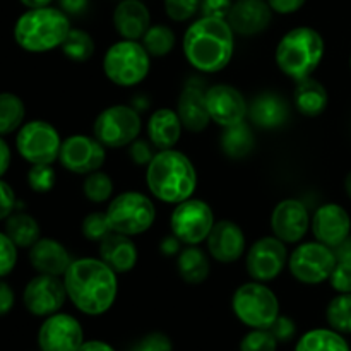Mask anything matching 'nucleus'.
<instances>
[{
  "instance_id": "obj_1",
  "label": "nucleus",
  "mask_w": 351,
  "mask_h": 351,
  "mask_svg": "<svg viewBox=\"0 0 351 351\" xmlns=\"http://www.w3.org/2000/svg\"><path fill=\"white\" fill-rule=\"evenodd\" d=\"M62 280L72 305L91 317L106 314L119 295V274L99 257L74 259Z\"/></svg>"
},
{
  "instance_id": "obj_2",
  "label": "nucleus",
  "mask_w": 351,
  "mask_h": 351,
  "mask_svg": "<svg viewBox=\"0 0 351 351\" xmlns=\"http://www.w3.org/2000/svg\"><path fill=\"white\" fill-rule=\"evenodd\" d=\"M185 60L202 74L221 72L235 51V33L228 21L202 16L185 29L182 38Z\"/></svg>"
},
{
  "instance_id": "obj_3",
  "label": "nucleus",
  "mask_w": 351,
  "mask_h": 351,
  "mask_svg": "<svg viewBox=\"0 0 351 351\" xmlns=\"http://www.w3.org/2000/svg\"><path fill=\"white\" fill-rule=\"evenodd\" d=\"M146 185L154 199L177 206L194 195L197 171L187 154L177 149L158 151L146 167Z\"/></svg>"
},
{
  "instance_id": "obj_4",
  "label": "nucleus",
  "mask_w": 351,
  "mask_h": 351,
  "mask_svg": "<svg viewBox=\"0 0 351 351\" xmlns=\"http://www.w3.org/2000/svg\"><path fill=\"white\" fill-rule=\"evenodd\" d=\"M71 19L57 7L27 9L14 24V41L17 47L29 53H45L60 48L71 31Z\"/></svg>"
},
{
  "instance_id": "obj_5",
  "label": "nucleus",
  "mask_w": 351,
  "mask_h": 351,
  "mask_svg": "<svg viewBox=\"0 0 351 351\" xmlns=\"http://www.w3.org/2000/svg\"><path fill=\"white\" fill-rule=\"evenodd\" d=\"M322 34L311 26H298L281 36L274 50L278 69L295 82L312 77L324 58Z\"/></svg>"
},
{
  "instance_id": "obj_6",
  "label": "nucleus",
  "mask_w": 351,
  "mask_h": 351,
  "mask_svg": "<svg viewBox=\"0 0 351 351\" xmlns=\"http://www.w3.org/2000/svg\"><path fill=\"white\" fill-rule=\"evenodd\" d=\"M103 74L120 88H134L147 77L151 71V55L141 41L120 40L103 55Z\"/></svg>"
},
{
  "instance_id": "obj_7",
  "label": "nucleus",
  "mask_w": 351,
  "mask_h": 351,
  "mask_svg": "<svg viewBox=\"0 0 351 351\" xmlns=\"http://www.w3.org/2000/svg\"><path fill=\"white\" fill-rule=\"evenodd\" d=\"M232 311L247 328L269 329L280 315V300L266 283L252 280L237 288L232 297Z\"/></svg>"
},
{
  "instance_id": "obj_8",
  "label": "nucleus",
  "mask_w": 351,
  "mask_h": 351,
  "mask_svg": "<svg viewBox=\"0 0 351 351\" xmlns=\"http://www.w3.org/2000/svg\"><path fill=\"white\" fill-rule=\"evenodd\" d=\"M105 213L112 232L127 237L143 235L156 219L153 199L137 191H127L113 197Z\"/></svg>"
},
{
  "instance_id": "obj_9",
  "label": "nucleus",
  "mask_w": 351,
  "mask_h": 351,
  "mask_svg": "<svg viewBox=\"0 0 351 351\" xmlns=\"http://www.w3.org/2000/svg\"><path fill=\"white\" fill-rule=\"evenodd\" d=\"M143 120L132 105H112L98 113L93 123V136L108 149L127 147L139 139Z\"/></svg>"
},
{
  "instance_id": "obj_10",
  "label": "nucleus",
  "mask_w": 351,
  "mask_h": 351,
  "mask_svg": "<svg viewBox=\"0 0 351 351\" xmlns=\"http://www.w3.org/2000/svg\"><path fill=\"white\" fill-rule=\"evenodd\" d=\"M60 147V134L47 120H29L17 130L16 149L29 165H51L58 160Z\"/></svg>"
},
{
  "instance_id": "obj_11",
  "label": "nucleus",
  "mask_w": 351,
  "mask_h": 351,
  "mask_svg": "<svg viewBox=\"0 0 351 351\" xmlns=\"http://www.w3.org/2000/svg\"><path fill=\"white\" fill-rule=\"evenodd\" d=\"M336 264L335 250L317 240L300 243L288 257L291 276L304 285H321L328 281Z\"/></svg>"
},
{
  "instance_id": "obj_12",
  "label": "nucleus",
  "mask_w": 351,
  "mask_h": 351,
  "mask_svg": "<svg viewBox=\"0 0 351 351\" xmlns=\"http://www.w3.org/2000/svg\"><path fill=\"white\" fill-rule=\"evenodd\" d=\"M215 223L211 206L194 197L178 202L170 216L171 235L177 237L184 245H199L204 242Z\"/></svg>"
},
{
  "instance_id": "obj_13",
  "label": "nucleus",
  "mask_w": 351,
  "mask_h": 351,
  "mask_svg": "<svg viewBox=\"0 0 351 351\" xmlns=\"http://www.w3.org/2000/svg\"><path fill=\"white\" fill-rule=\"evenodd\" d=\"M287 243L274 235L263 237L249 247L245 256V267L254 281L269 283L276 280L288 264Z\"/></svg>"
},
{
  "instance_id": "obj_14",
  "label": "nucleus",
  "mask_w": 351,
  "mask_h": 351,
  "mask_svg": "<svg viewBox=\"0 0 351 351\" xmlns=\"http://www.w3.org/2000/svg\"><path fill=\"white\" fill-rule=\"evenodd\" d=\"M105 160L106 147L95 136L74 134L62 141L58 161L71 173L88 175L101 170Z\"/></svg>"
},
{
  "instance_id": "obj_15",
  "label": "nucleus",
  "mask_w": 351,
  "mask_h": 351,
  "mask_svg": "<svg viewBox=\"0 0 351 351\" xmlns=\"http://www.w3.org/2000/svg\"><path fill=\"white\" fill-rule=\"evenodd\" d=\"M67 300L64 280L50 274H36L27 281L23 291V302L26 311L34 317H48L64 307Z\"/></svg>"
},
{
  "instance_id": "obj_16",
  "label": "nucleus",
  "mask_w": 351,
  "mask_h": 351,
  "mask_svg": "<svg viewBox=\"0 0 351 351\" xmlns=\"http://www.w3.org/2000/svg\"><path fill=\"white\" fill-rule=\"evenodd\" d=\"M84 341L81 322L64 312L45 317L38 331L40 351H77Z\"/></svg>"
},
{
  "instance_id": "obj_17",
  "label": "nucleus",
  "mask_w": 351,
  "mask_h": 351,
  "mask_svg": "<svg viewBox=\"0 0 351 351\" xmlns=\"http://www.w3.org/2000/svg\"><path fill=\"white\" fill-rule=\"evenodd\" d=\"M206 106L211 122L221 129L245 122V117L249 115L245 96L230 84H215L206 89Z\"/></svg>"
},
{
  "instance_id": "obj_18",
  "label": "nucleus",
  "mask_w": 351,
  "mask_h": 351,
  "mask_svg": "<svg viewBox=\"0 0 351 351\" xmlns=\"http://www.w3.org/2000/svg\"><path fill=\"white\" fill-rule=\"evenodd\" d=\"M311 219L307 206L300 199H283L271 213V232L287 245L298 243L311 230Z\"/></svg>"
},
{
  "instance_id": "obj_19",
  "label": "nucleus",
  "mask_w": 351,
  "mask_h": 351,
  "mask_svg": "<svg viewBox=\"0 0 351 351\" xmlns=\"http://www.w3.org/2000/svg\"><path fill=\"white\" fill-rule=\"evenodd\" d=\"M311 230L317 242L335 249L350 237L351 218L343 206L328 202L315 209L311 219Z\"/></svg>"
},
{
  "instance_id": "obj_20",
  "label": "nucleus",
  "mask_w": 351,
  "mask_h": 351,
  "mask_svg": "<svg viewBox=\"0 0 351 351\" xmlns=\"http://www.w3.org/2000/svg\"><path fill=\"white\" fill-rule=\"evenodd\" d=\"M208 254L221 264H232L242 259L245 254L247 239L240 225L232 219L216 221L213 230L206 239Z\"/></svg>"
},
{
  "instance_id": "obj_21",
  "label": "nucleus",
  "mask_w": 351,
  "mask_h": 351,
  "mask_svg": "<svg viewBox=\"0 0 351 351\" xmlns=\"http://www.w3.org/2000/svg\"><path fill=\"white\" fill-rule=\"evenodd\" d=\"M273 9L267 0H233L230 9L228 24L233 33L240 36H256L269 27Z\"/></svg>"
},
{
  "instance_id": "obj_22",
  "label": "nucleus",
  "mask_w": 351,
  "mask_h": 351,
  "mask_svg": "<svg viewBox=\"0 0 351 351\" xmlns=\"http://www.w3.org/2000/svg\"><path fill=\"white\" fill-rule=\"evenodd\" d=\"M177 113L185 130L199 134L211 123L208 106H206V89L201 81H189L178 95Z\"/></svg>"
},
{
  "instance_id": "obj_23",
  "label": "nucleus",
  "mask_w": 351,
  "mask_h": 351,
  "mask_svg": "<svg viewBox=\"0 0 351 351\" xmlns=\"http://www.w3.org/2000/svg\"><path fill=\"white\" fill-rule=\"evenodd\" d=\"M72 261L67 247L55 239H40L29 249V264L38 274L64 278Z\"/></svg>"
},
{
  "instance_id": "obj_24",
  "label": "nucleus",
  "mask_w": 351,
  "mask_h": 351,
  "mask_svg": "<svg viewBox=\"0 0 351 351\" xmlns=\"http://www.w3.org/2000/svg\"><path fill=\"white\" fill-rule=\"evenodd\" d=\"M113 26L123 40L139 41L151 26V14L141 0H120L113 10Z\"/></svg>"
},
{
  "instance_id": "obj_25",
  "label": "nucleus",
  "mask_w": 351,
  "mask_h": 351,
  "mask_svg": "<svg viewBox=\"0 0 351 351\" xmlns=\"http://www.w3.org/2000/svg\"><path fill=\"white\" fill-rule=\"evenodd\" d=\"M98 245L99 259L108 264L117 274H127L136 267L139 252L132 242V237L112 232Z\"/></svg>"
},
{
  "instance_id": "obj_26",
  "label": "nucleus",
  "mask_w": 351,
  "mask_h": 351,
  "mask_svg": "<svg viewBox=\"0 0 351 351\" xmlns=\"http://www.w3.org/2000/svg\"><path fill=\"white\" fill-rule=\"evenodd\" d=\"M182 130H184V125H182L177 110L167 108V106L154 110L146 125L147 139L158 151L171 149L177 146L182 137Z\"/></svg>"
},
{
  "instance_id": "obj_27",
  "label": "nucleus",
  "mask_w": 351,
  "mask_h": 351,
  "mask_svg": "<svg viewBox=\"0 0 351 351\" xmlns=\"http://www.w3.org/2000/svg\"><path fill=\"white\" fill-rule=\"evenodd\" d=\"M249 117L261 129H278L290 117L287 101L276 93H261L249 105Z\"/></svg>"
},
{
  "instance_id": "obj_28",
  "label": "nucleus",
  "mask_w": 351,
  "mask_h": 351,
  "mask_svg": "<svg viewBox=\"0 0 351 351\" xmlns=\"http://www.w3.org/2000/svg\"><path fill=\"white\" fill-rule=\"evenodd\" d=\"M293 101L298 112L305 117H319L328 108V89L317 79L307 77L298 81L293 91Z\"/></svg>"
},
{
  "instance_id": "obj_29",
  "label": "nucleus",
  "mask_w": 351,
  "mask_h": 351,
  "mask_svg": "<svg viewBox=\"0 0 351 351\" xmlns=\"http://www.w3.org/2000/svg\"><path fill=\"white\" fill-rule=\"evenodd\" d=\"M177 273L187 285L204 283L211 273L208 254L199 245H187L177 256Z\"/></svg>"
},
{
  "instance_id": "obj_30",
  "label": "nucleus",
  "mask_w": 351,
  "mask_h": 351,
  "mask_svg": "<svg viewBox=\"0 0 351 351\" xmlns=\"http://www.w3.org/2000/svg\"><path fill=\"white\" fill-rule=\"evenodd\" d=\"M219 146L230 160H243L254 151L256 137H254L252 129L245 122H242L223 129Z\"/></svg>"
},
{
  "instance_id": "obj_31",
  "label": "nucleus",
  "mask_w": 351,
  "mask_h": 351,
  "mask_svg": "<svg viewBox=\"0 0 351 351\" xmlns=\"http://www.w3.org/2000/svg\"><path fill=\"white\" fill-rule=\"evenodd\" d=\"M5 233L17 249H31L41 239L40 223L23 211H14L5 219Z\"/></svg>"
},
{
  "instance_id": "obj_32",
  "label": "nucleus",
  "mask_w": 351,
  "mask_h": 351,
  "mask_svg": "<svg viewBox=\"0 0 351 351\" xmlns=\"http://www.w3.org/2000/svg\"><path fill=\"white\" fill-rule=\"evenodd\" d=\"M295 351H350V346L341 332L331 328H317L300 336Z\"/></svg>"
},
{
  "instance_id": "obj_33",
  "label": "nucleus",
  "mask_w": 351,
  "mask_h": 351,
  "mask_svg": "<svg viewBox=\"0 0 351 351\" xmlns=\"http://www.w3.org/2000/svg\"><path fill=\"white\" fill-rule=\"evenodd\" d=\"M26 117L24 101L14 93H0V136H9L21 129Z\"/></svg>"
},
{
  "instance_id": "obj_34",
  "label": "nucleus",
  "mask_w": 351,
  "mask_h": 351,
  "mask_svg": "<svg viewBox=\"0 0 351 351\" xmlns=\"http://www.w3.org/2000/svg\"><path fill=\"white\" fill-rule=\"evenodd\" d=\"M141 43L151 57L160 58L167 57L168 53L173 51L177 36H175V31L167 24H153L146 31V34L141 38Z\"/></svg>"
},
{
  "instance_id": "obj_35",
  "label": "nucleus",
  "mask_w": 351,
  "mask_h": 351,
  "mask_svg": "<svg viewBox=\"0 0 351 351\" xmlns=\"http://www.w3.org/2000/svg\"><path fill=\"white\" fill-rule=\"evenodd\" d=\"M62 53L74 62H88L95 55L96 43L91 34L79 27H72L60 47Z\"/></svg>"
},
{
  "instance_id": "obj_36",
  "label": "nucleus",
  "mask_w": 351,
  "mask_h": 351,
  "mask_svg": "<svg viewBox=\"0 0 351 351\" xmlns=\"http://www.w3.org/2000/svg\"><path fill=\"white\" fill-rule=\"evenodd\" d=\"M329 328L341 335H351V293H339L326 308Z\"/></svg>"
},
{
  "instance_id": "obj_37",
  "label": "nucleus",
  "mask_w": 351,
  "mask_h": 351,
  "mask_svg": "<svg viewBox=\"0 0 351 351\" xmlns=\"http://www.w3.org/2000/svg\"><path fill=\"white\" fill-rule=\"evenodd\" d=\"M113 180L108 173L101 170H96L88 173L82 180V194L89 202L95 204H103L110 201L113 195Z\"/></svg>"
},
{
  "instance_id": "obj_38",
  "label": "nucleus",
  "mask_w": 351,
  "mask_h": 351,
  "mask_svg": "<svg viewBox=\"0 0 351 351\" xmlns=\"http://www.w3.org/2000/svg\"><path fill=\"white\" fill-rule=\"evenodd\" d=\"M55 182H57V173L51 165H31L27 171V185L31 191L47 194L55 187Z\"/></svg>"
},
{
  "instance_id": "obj_39",
  "label": "nucleus",
  "mask_w": 351,
  "mask_h": 351,
  "mask_svg": "<svg viewBox=\"0 0 351 351\" xmlns=\"http://www.w3.org/2000/svg\"><path fill=\"white\" fill-rule=\"evenodd\" d=\"M81 233L84 235L86 240H89V242H101L108 233H112L108 218H106V213H89V215L82 219Z\"/></svg>"
},
{
  "instance_id": "obj_40",
  "label": "nucleus",
  "mask_w": 351,
  "mask_h": 351,
  "mask_svg": "<svg viewBox=\"0 0 351 351\" xmlns=\"http://www.w3.org/2000/svg\"><path fill=\"white\" fill-rule=\"evenodd\" d=\"M278 345L269 329H250L240 341L239 351H276Z\"/></svg>"
},
{
  "instance_id": "obj_41",
  "label": "nucleus",
  "mask_w": 351,
  "mask_h": 351,
  "mask_svg": "<svg viewBox=\"0 0 351 351\" xmlns=\"http://www.w3.org/2000/svg\"><path fill=\"white\" fill-rule=\"evenodd\" d=\"M165 12L175 23H185L199 12L202 0H163Z\"/></svg>"
},
{
  "instance_id": "obj_42",
  "label": "nucleus",
  "mask_w": 351,
  "mask_h": 351,
  "mask_svg": "<svg viewBox=\"0 0 351 351\" xmlns=\"http://www.w3.org/2000/svg\"><path fill=\"white\" fill-rule=\"evenodd\" d=\"M17 247L7 237L5 232H0V280L9 276L17 264Z\"/></svg>"
},
{
  "instance_id": "obj_43",
  "label": "nucleus",
  "mask_w": 351,
  "mask_h": 351,
  "mask_svg": "<svg viewBox=\"0 0 351 351\" xmlns=\"http://www.w3.org/2000/svg\"><path fill=\"white\" fill-rule=\"evenodd\" d=\"M130 351H173V343L165 332L154 331L143 336Z\"/></svg>"
},
{
  "instance_id": "obj_44",
  "label": "nucleus",
  "mask_w": 351,
  "mask_h": 351,
  "mask_svg": "<svg viewBox=\"0 0 351 351\" xmlns=\"http://www.w3.org/2000/svg\"><path fill=\"white\" fill-rule=\"evenodd\" d=\"M269 331L273 332V336L278 339V343H288L295 338V335H297V324H295V321L291 317L280 314L276 321L273 322V326L269 328Z\"/></svg>"
},
{
  "instance_id": "obj_45",
  "label": "nucleus",
  "mask_w": 351,
  "mask_h": 351,
  "mask_svg": "<svg viewBox=\"0 0 351 351\" xmlns=\"http://www.w3.org/2000/svg\"><path fill=\"white\" fill-rule=\"evenodd\" d=\"M329 283L338 293H351V264H336L335 271L329 276Z\"/></svg>"
},
{
  "instance_id": "obj_46",
  "label": "nucleus",
  "mask_w": 351,
  "mask_h": 351,
  "mask_svg": "<svg viewBox=\"0 0 351 351\" xmlns=\"http://www.w3.org/2000/svg\"><path fill=\"white\" fill-rule=\"evenodd\" d=\"M153 144L147 143L144 139H136L129 146V156L132 160V163L139 165V167H147L149 161L153 160V156L156 153L153 151Z\"/></svg>"
},
{
  "instance_id": "obj_47",
  "label": "nucleus",
  "mask_w": 351,
  "mask_h": 351,
  "mask_svg": "<svg viewBox=\"0 0 351 351\" xmlns=\"http://www.w3.org/2000/svg\"><path fill=\"white\" fill-rule=\"evenodd\" d=\"M17 208L16 192L7 184L3 178H0V221H5Z\"/></svg>"
},
{
  "instance_id": "obj_48",
  "label": "nucleus",
  "mask_w": 351,
  "mask_h": 351,
  "mask_svg": "<svg viewBox=\"0 0 351 351\" xmlns=\"http://www.w3.org/2000/svg\"><path fill=\"white\" fill-rule=\"evenodd\" d=\"M232 0H202L201 10L204 12V16L226 19L230 9H232Z\"/></svg>"
},
{
  "instance_id": "obj_49",
  "label": "nucleus",
  "mask_w": 351,
  "mask_h": 351,
  "mask_svg": "<svg viewBox=\"0 0 351 351\" xmlns=\"http://www.w3.org/2000/svg\"><path fill=\"white\" fill-rule=\"evenodd\" d=\"M14 304H16V293H14L12 287L0 280V317L9 314L14 308Z\"/></svg>"
},
{
  "instance_id": "obj_50",
  "label": "nucleus",
  "mask_w": 351,
  "mask_h": 351,
  "mask_svg": "<svg viewBox=\"0 0 351 351\" xmlns=\"http://www.w3.org/2000/svg\"><path fill=\"white\" fill-rule=\"evenodd\" d=\"M307 0H267L269 7L273 9V12L281 14V16H287V14H295L297 10H300L304 7V3Z\"/></svg>"
},
{
  "instance_id": "obj_51",
  "label": "nucleus",
  "mask_w": 351,
  "mask_h": 351,
  "mask_svg": "<svg viewBox=\"0 0 351 351\" xmlns=\"http://www.w3.org/2000/svg\"><path fill=\"white\" fill-rule=\"evenodd\" d=\"M58 3L67 16H79L88 9L89 0H58Z\"/></svg>"
},
{
  "instance_id": "obj_52",
  "label": "nucleus",
  "mask_w": 351,
  "mask_h": 351,
  "mask_svg": "<svg viewBox=\"0 0 351 351\" xmlns=\"http://www.w3.org/2000/svg\"><path fill=\"white\" fill-rule=\"evenodd\" d=\"M10 161H12V153H10L9 144L0 136V178L7 173V170L10 167Z\"/></svg>"
},
{
  "instance_id": "obj_53",
  "label": "nucleus",
  "mask_w": 351,
  "mask_h": 351,
  "mask_svg": "<svg viewBox=\"0 0 351 351\" xmlns=\"http://www.w3.org/2000/svg\"><path fill=\"white\" fill-rule=\"evenodd\" d=\"M180 243L182 242L175 235L167 237V239L161 240V245H160L161 254H165V256L168 257L178 256V254H180Z\"/></svg>"
},
{
  "instance_id": "obj_54",
  "label": "nucleus",
  "mask_w": 351,
  "mask_h": 351,
  "mask_svg": "<svg viewBox=\"0 0 351 351\" xmlns=\"http://www.w3.org/2000/svg\"><path fill=\"white\" fill-rule=\"evenodd\" d=\"M335 256L338 263L343 264H351V237L345 240L343 243H339L338 247H335Z\"/></svg>"
},
{
  "instance_id": "obj_55",
  "label": "nucleus",
  "mask_w": 351,
  "mask_h": 351,
  "mask_svg": "<svg viewBox=\"0 0 351 351\" xmlns=\"http://www.w3.org/2000/svg\"><path fill=\"white\" fill-rule=\"evenodd\" d=\"M77 351H117L110 343L101 341V339H89L81 345Z\"/></svg>"
},
{
  "instance_id": "obj_56",
  "label": "nucleus",
  "mask_w": 351,
  "mask_h": 351,
  "mask_svg": "<svg viewBox=\"0 0 351 351\" xmlns=\"http://www.w3.org/2000/svg\"><path fill=\"white\" fill-rule=\"evenodd\" d=\"M19 2L23 3L24 7H27V9H38V7L50 5L53 0H19Z\"/></svg>"
},
{
  "instance_id": "obj_57",
  "label": "nucleus",
  "mask_w": 351,
  "mask_h": 351,
  "mask_svg": "<svg viewBox=\"0 0 351 351\" xmlns=\"http://www.w3.org/2000/svg\"><path fill=\"white\" fill-rule=\"evenodd\" d=\"M132 106L141 113V110H146L147 106H149V99L143 98V96H134Z\"/></svg>"
},
{
  "instance_id": "obj_58",
  "label": "nucleus",
  "mask_w": 351,
  "mask_h": 351,
  "mask_svg": "<svg viewBox=\"0 0 351 351\" xmlns=\"http://www.w3.org/2000/svg\"><path fill=\"white\" fill-rule=\"evenodd\" d=\"M345 191H346V194H348V197L351 199V171L346 175V178H345Z\"/></svg>"
},
{
  "instance_id": "obj_59",
  "label": "nucleus",
  "mask_w": 351,
  "mask_h": 351,
  "mask_svg": "<svg viewBox=\"0 0 351 351\" xmlns=\"http://www.w3.org/2000/svg\"><path fill=\"white\" fill-rule=\"evenodd\" d=\"M350 69H351V57H350Z\"/></svg>"
}]
</instances>
